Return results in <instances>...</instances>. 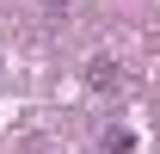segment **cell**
Returning <instances> with one entry per match:
<instances>
[{
  "label": "cell",
  "instance_id": "1",
  "mask_svg": "<svg viewBox=\"0 0 160 154\" xmlns=\"http://www.w3.org/2000/svg\"><path fill=\"white\" fill-rule=\"evenodd\" d=\"M86 86H92V93H105V86H123V74H117V62H111V56H99L92 68H86Z\"/></svg>",
  "mask_w": 160,
  "mask_h": 154
}]
</instances>
